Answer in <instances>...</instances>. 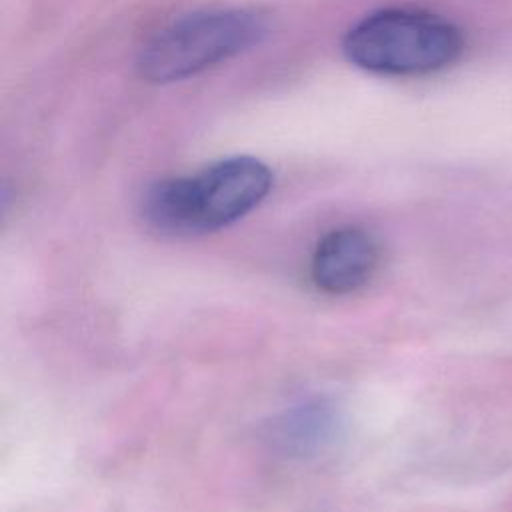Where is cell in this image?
Returning <instances> with one entry per match:
<instances>
[{"label":"cell","mask_w":512,"mask_h":512,"mask_svg":"<svg viewBox=\"0 0 512 512\" xmlns=\"http://www.w3.org/2000/svg\"><path fill=\"white\" fill-rule=\"evenodd\" d=\"M270 188L272 172L258 158H224L192 176L156 182L144 194L142 214L162 234L214 232L252 212Z\"/></svg>","instance_id":"cell-1"},{"label":"cell","mask_w":512,"mask_h":512,"mask_svg":"<svg viewBox=\"0 0 512 512\" xmlns=\"http://www.w3.org/2000/svg\"><path fill=\"white\" fill-rule=\"evenodd\" d=\"M342 50L352 64L376 74L422 76L452 66L464 50V34L426 10L384 8L354 24Z\"/></svg>","instance_id":"cell-2"},{"label":"cell","mask_w":512,"mask_h":512,"mask_svg":"<svg viewBox=\"0 0 512 512\" xmlns=\"http://www.w3.org/2000/svg\"><path fill=\"white\" fill-rule=\"evenodd\" d=\"M266 34L264 20L242 8H212L182 16L142 48L138 68L148 82H174L224 62Z\"/></svg>","instance_id":"cell-3"},{"label":"cell","mask_w":512,"mask_h":512,"mask_svg":"<svg viewBox=\"0 0 512 512\" xmlns=\"http://www.w3.org/2000/svg\"><path fill=\"white\" fill-rule=\"evenodd\" d=\"M380 244L364 228L340 226L320 238L310 276L326 294H350L370 282L380 264Z\"/></svg>","instance_id":"cell-4"},{"label":"cell","mask_w":512,"mask_h":512,"mask_svg":"<svg viewBox=\"0 0 512 512\" xmlns=\"http://www.w3.org/2000/svg\"><path fill=\"white\" fill-rule=\"evenodd\" d=\"M334 428V416L328 406L320 402L304 404L286 414L278 424V440L294 450L318 448L330 436Z\"/></svg>","instance_id":"cell-5"}]
</instances>
